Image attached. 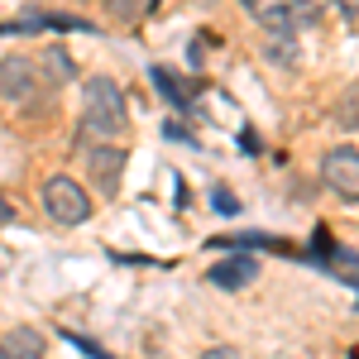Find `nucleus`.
Here are the masks:
<instances>
[{
    "label": "nucleus",
    "mask_w": 359,
    "mask_h": 359,
    "mask_svg": "<svg viewBox=\"0 0 359 359\" xmlns=\"http://www.w3.org/2000/svg\"><path fill=\"white\" fill-rule=\"evenodd\" d=\"M249 10L259 15V25H264V29H273V34H292V29L316 25L321 10H326V0H254Z\"/></svg>",
    "instance_id": "7ed1b4c3"
},
{
    "label": "nucleus",
    "mask_w": 359,
    "mask_h": 359,
    "mask_svg": "<svg viewBox=\"0 0 359 359\" xmlns=\"http://www.w3.org/2000/svg\"><path fill=\"white\" fill-rule=\"evenodd\" d=\"M43 335L34 331V326H20V331H10L5 340H0V355L5 359H43Z\"/></svg>",
    "instance_id": "6e6552de"
},
{
    "label": "nucleus",
    "mask_w": 359,
    "mask_h": 359,
    "mask_svg": "<svg viewBox=\"0 0 359 359\" xmlns=\"http://www.w3.org/2000/svg\"><path fill=\"white\" fill-rule=\"evenodd\" d=\"M43 211L57 225H82V221H91V196L82 192V182H72L67 172H57V177L43 182Z\"/></svg>",
    "instance_id": "f03ea898"
},
{
    "label": "nucleus",
    "mask_w": 359,
    "mask_h": 359,
    "mask_svg": "<svg viewBox=\"0 0 359 359\" xmlns=\"http://www.w3.org/2000/svg\"><path fill=\"white\" fill-rule=\"evenodd\" d=\"M0 96L15 101V106H29L39 96V77H34V67L25 57H5L0 62Z\"/></svg>",
    "instance_id": "39448f33"
},
{
    "label": "nucleus",
    "mask_w": 359,
    "mask_h": 359,
    "mask_svg": "<svg viewBox=\"0 0 359 359\" xmlns=\"http://www.w3.org/2000/svg\"><path fill=\"white\" fill-rule=\"evenodd\" d=\"M321 177L331 182V192L340 196H359V149H331L326 163H321Z\"/></svg>",
    "instance_id": "20e7f679"
},
{
    "label": "nucleus",
    "mask_w": 359,
    "mask_h": 359,
    "mask_svg": "<svg viewBox=\"0 0 359 359\" xmlns=\"http://www.w3.org/2000/svg\"><path fill=\"white\" fill-rule=\"evenodd\" d=\"M154 5H163V0H149V10H154Z\"/></svg>",
    "instance_id": "a211bd4d"
},
{
    "label": "nucleus",
    "mask_w": 359,
    "mask_h": 359,
    "mask_svg": "<svg viewBox=\"0 0 359 359\" xmlns=\"http://www.w3.org/2000/svg\"><path fill=\"white\" fill-rule=\"evenodd\" d=\"M0 359H5V355H0Z\"/></svg>",
    "instance_id": "aec40b11"
},
{
    "label": "nucleus",
    "mask_w": 359,
    "mask_h": 359,
    "mask_svg": "<svg viewBox=\"0 0 359 359\" xmlns=\"http://www.w3.org/2000/svg\"><path fill=\"white\" fill-rule=\"evenodd\" d=\"M201 359H245V355H240L235 345H211V350H206Z\"/></svg>",
    "instance_id": "4468645a"
},
{
    "label": "nucleus",
    "mask_w": 359,
    "mask_h": 359,
    "mask_svg": "<svg viewBox=\"0 0 359 359\" xmlns=\"http://www.w3.org/2000/svg\"><path fill=\"white\" fill-rule=\"evenodd\" d=\"M154 82L168 91V101H172V106H187V86L172 82V77H168V67H154Z\"/></svg>",
    "instance_id": "f8f14e48"
},
{
    "label": "nucleus",
    "mask_w": 359,
    "mask_h": 359,
    "mask_svg": "<svg viewBox=\"0 0 359 359\" xmlns=\"http://www.w3.org/2000/svg\"><path fill=\"white\" fill-rule=\"evenodd\" d=\"M335 5H340L345 15H359V0H335Z\"/></svg>",
    "instance_id": "f3484780"
},
{
    "label": "nucleus",
    "mask_w": 359,
    "mask_h": 359,
    "mask_svg": "<svg viewBox=\"0 0 359 359\" xmlns=\"http://www.w3.org/2000/svg\"><path fill=\"white\" fill-rule=\"evenodd\" d=\"M86 168H91V177L101 182V196H115L120 192V172H125V149L101 144V149L86 154Z\"/></svg>",
    "instance_id": "423d86ee"
},
{
    "label": "nucleus",
    "mask_w": 359,
    "mask_h": 359,
    "mask_svg": "<svg viewBox=\"0 0 359 359\" xmlns=\"http://www.w3.org/2000/svg\"><path fill=\"white\" fill-rule=\"evenodd\" d=\"M67 340H72V345H77V350H82V355H91V359H115V355H106V350H101V345H91V340H86V335H67Z\"/></svg>",
    "instance_id": "ddd939ff"
},
{
    "label": "nucleus",
    "mask_w": 359,
    "mask_h": 359,
    "mask_svg": "<svg viewBox=\"0 0 359 359\" xmlns=\"http://www.w3.org/2000/svg\"><path fill=\"white\" fill-rule=\"evenodd\" d=\"M43 72H48L53 82H72V77H77V67H72V57L62 53V48H48V53H43Z\"/></svg>",
    "instance_id": "9d476101"
},
{
    "label": "nucleus",
    "mask_w": 359,
    "mask_h": 359,
    "mask_svg": "<svg viewBox=\"0 0 359 359\" xmlns=\"http://www.w3.org/2000/svg\"><path fill=\"white\" fill-rule=\"evenodd\" d=\"M245 5H254V0H245Z\"/></svg>",
    "instance_id": "6ab92c4d"
},
{
    "label": "nucleus",
    "mask_w": 359,
    "mask_h": 359,
    "mask_svg": "<svg viewBox=\"0 0 359 359\" xmlns=\"http://www.w3.org/2000/svg\"><path fill=\"white\" fill-rule=\"evenodd\" d=\"M130 111H125V91L111 77H86L82 86V139H115L125 135Z\"/></svg>",
    "instance_id": "f257e3e1"
},
{
    "label": "nucleus",
    "mask_w": 359,
    "mask_h": 359,
    "mask_svg": "<svg viewBox=\"0 0 359 359\" xmlns=\"http://www.w3.org/2000/svg\"><path fill=\"white\" fill-rule=\"evenodd\" d=\"M211 201L221 206L225 216H235V211H240V201H235V196H230V192H211Z\"/></svg>",
    "instance_id": "2eb2a0df"
},
{
    "label": "nucleus",
    "mask_w": 359,
    "mask_h": 359,
    "mask_svg": "<svg viewBox=\"0 0 359 359\" xmlns=\"http://www.w3.org/2000/svg\"><path fill=\"white\" fill-rule=\"evenodd\" d=\"M326 264H331L345 283H359V254H355V249H335L331 245V259H326Z\"/></svg>",
    "instance_id": "9b49d317"
},
{
    "label": "nucleus",
    "mask_w": 359,
    "mask_h": 359,
    "mask_svg": "<svg viewBox=\"0 0 359 359\" xmlns=\"http://www.w3.org/2000/svg\"><path fill=\"white\" fill-rule=\"evenodd\" d=\"M206 278H211L216 287H225V292H235V287H249V283L259 278V259H249V254H235V259H216Z\"/></svg>",
    "instance_id": "0eeeda50"
},
{
    "label": "nucleus",
    "mask_w": 359,
    "mask_h": 359,
    "mask_svg": "<svg viewBox=\"0 0 359 359\" xmlns=\"http://www.w3.org/2000/svg\"><path fill=\"white\" fill-rule=\"evenodd\" d=\"M331 115H335V125H340V130H359V82L340 91V101H335Z\"/></svg>",
    "instance_id": "1a4fd4ad"
},
{
    "label": "nucleus",
    "mask_w": 359,
    "mask_h": 359,
    "mask_svg": "<svg viewBox=\"0 0 359 359\" xmlns=\"http://www.w3.org/2000/svg\"><path fill=\"white\" fill-rule=\"evenodd\" d=\"M10 221H15V206H10V201L0 196V225H10Z\"/></svg>",
    "instance_id": "dca6fc26"
}]
</instances>
